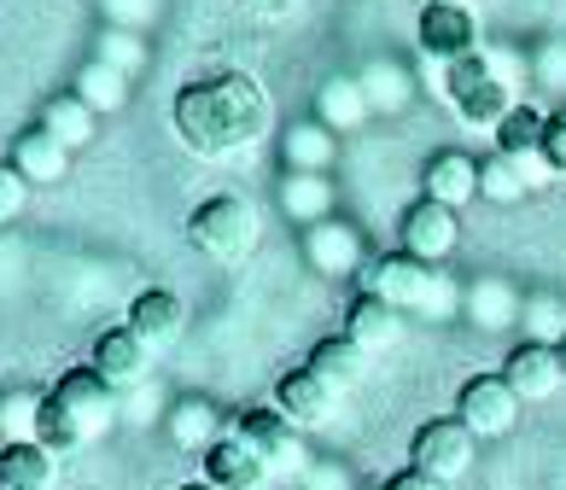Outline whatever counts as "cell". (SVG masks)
Listing matches in <instances>:
<instances>
[{"instance_id":"e0dca14e","label":"cell","mask_w":566,"mask_h":490,"mask_svg":"<svg viewBox=\"0 0 566 490\" xmlns=\"http://www.w3.org/2000/svg\"><path fill=\"white\" fill-rule=\"evenodd\" d=\"M345 333L363 351H386V345H397V338L409 333V315L397 310V304H386L380 292H356L350 304H345Z\"/></svg>"},{"instance_id":"44dd1931","label":"cell","mask_w":566,"mask_h":490,"mask_svg":"<svg viewBox=\"0 0 566 490\" xmlns=\"http://www.w3.org/2000/svg\"><path fill=\"white\" fill-rule=\"evenodd\" d=\"M310 374L322 379V386L333 392V397H345V392H356L363 386V374H368V351L356 345L350 333H333V338H322L316 351H310V362H304Z\"/></svg>"},{"instance_id":"8992f818","label":"cell","mask_w":566,"mask_h":490,"mask_svg":"<svg viewBox=\"0 0 566 490\" xmlns=\"http://www.w3.org/2000/svg\"><path fill=\"white\" fill-rule=\"evenodd\" d=\"M228 432L245 438L251 450H258V456L269 461V479H275V473H281V479H304L310 467H316V456H310L304 432H298V426H292V420L275 409V403H269V409H240Z\"/></svg>"},{"instance_id":"2e32d148","label":"cell","mask_w":566,"mask_h":490,"mask_svg":"<svg viewBox=\"0 0 566 490\" xmlns=\"http://www.w3.org/2000/svg\"><path fill=\"white\" fill-rule=\"evenodd\" d=\"M304 258L316 274H327V281H345V274L363 263V233L339 217H327L316 228H304Z\"/></svg>"},{"instance_id":"4fadbf2b","label":"cell","mask_w":566,"mask_h":490,"mask_svg":"<svg viewBox=\"0 0 566 490\" xmlns=\"http://www.w3.org/2000/svg\"><path fill=\"white\" fill-rule=\"evenodd\" d=\"M502 379L520 392V403H549L560 386H566V362H560V345H514L509 362H502Z\"/></svg>"},{"instance_id":"ffe728a7","label":"cell","mask_w":566,"mask_h":490,"mask_svg":"<svg viewBox=\"0 0 566 490\" xmlns=\"http://www.w3.org/2000/svg\"><path fill=\"white\" fill-rule=\"evenodd\" d=\"M333 403H339V397H333V392L322 386V379L304 368V362H298V368H286V374L275 379V409H281L292 426H298V432L322 426V420L333 415Z\"/></svg>"},{"instance_id":"8fae6325","label":"cell","mask_w":566,"mask_h":490,"mask_svg":"<svg viewBox=\"0 0 566 490\" xmlns=\"http://www.w3.org/2000/svg\"><path fill=\"white\" fill-rule=\"evenodd\" d=\"M543 135H549V112H537L532 100H520L514 112L496 123V135H491V140H496V153H502V158H514L520 169H526V181H532V187L555 176V169L543 164Z\"/></svg>"},{"instance_id":"7402d4cb","label":"cell","mask_w":566,"mask_h":490,"mask_svg":"<svg viewBox=\"0 0 566 490\" xmlns=\"http://www.w3.org/2000/svg\"><path fill=\"white\" fill-rule=\"evenodd\" d=\"M421 199H438V205H450V210L473 205V199H479V158H468V153H438V158H427V169H421Z\"/></svg>"},{"instance_id":"603a6c76","label":"cell","mask_w":566,"mask_h":490,"mask_svg":"<svg viewBox=\"0 0 566 490\" xmlns=\"http://www.w3.org/2000/svg\"><path fill=\"white\" fill-rule=\"evenodd\" d=\"M164 432H170L176 450L205 456L222 438V415H217V403H205V397H181V403H170V415H164Z\"/></svg>"},{"instance_id":"30bf717a","label":"cell","mask_w":566,"mask_h":490,"mask_svg":"<svg viewBox=\"0 0 566 490\" xmlns=\"http://www.w3.org/2000/svg\"><path fill=\"white\" fill-rule=\"evenodd\" d=\"M415 41L432 65H455V59L479 53V18L461 7V0H427L421 24H415Z\"/></svg>"},{"instance_id":"d4e9b609","label":"cell","mask_w":566,"mask_h":490,"mask_svg":"<svg viewBox=\"0 0 566 490\" xmlns=\"http://www.w3.org/2000/svg\"><path fill=\"white\" fill-rule=\"evenodd\" d=\"M368 94H363V82L356 76H327L322 82V94H316V123H327L333 135H350V129H363L368 123Z\"/></svg>"},{"instance_id":"cb8c5ba5","label":"cell","mask_w":566,"mask_h":490,"mask_svg":"<svg viewBox=\"0 0 566 490\" xmlns=\"http://www.w3.org/2000/svg\"><path fill=\"white\" fill-rule=\"evenodd\" d=\"M59 456L48 444H0V490H53Z\"/></svg>"},{"instance_id":"f546056e","label":"cell","mask_w":566,"mask_h":490,"mask_svg":"<svg viewBox=\"0 0 566 490\" xmlns=\"http://www.w3.org/2000/svg\"><path fill=\"white\" fill-rule=\"evenodd\" d=\"M41 397H48V392H30V386L0 392V444H35V432H41Z\"/></svg>"},{"instance_id":"d6986e66","label":"cell","mask_w":566,"mask_h":490,"mask_svg":"<svg viewBox=\"0 0 566 490\" xmlns=\"http://www.w3.org/2000/svg\"><path fill=\"white\" fill-rule=\"evenodd\" d=\"M461 315H468L473 327H485V333H509V327H520V315H526V298H520V286L485 274V281L461 286Z\"/></svg>"},{"instance_id":"f35d334b","label":"cell","mask_w":566,"mask_h":490,"mask_svg":"<svg viewBox=\"0 0 566 490\" xmlns=\"http://www.w3.org/2000/svg\"><path fill=\"white\" fill-rule=\"evenodd\" d=\"M245 18H258V24H281V18L298 12V0H234Z\"/></svg>"},{"instance_id":"8d00e7d4","label":"cell","mask_w":566,"mask_h":490,"mask_svg":"<svg viewBox=\"0 0 566 490\" xmlns=\"http://www.w3.org/2000/svg\"><path fill=\"white\" fill-rule=\"evenodd\" d=\"M298 490H356V484H350V467H345V461L316 456V467L298 479Z\"/></svg>"},{"instance_id":"d590c367","label":"cell","mask_w":566,"mask_h":490,"mask_svg":"<svg viewBox=\"0 0 566 490\" xmlns=\"http://www.w3.org/2000/svg\"><path fill=\"white\" fill-rule=\"evenodd\" d=\"M532 76H537V88L566 94V41H549V48L532 59Z\"/></svg>"},{"instance_id":"e575fe53","label":"cell","mask_w":566,"mask_h":490,"mask_svg":"<svg viewBox=\"0 0 566 490\" xmlns=\"http://www.w3.org/2000/svg\"><path fill=\"white\" fill-rule=\"evenodd\" d=\"M24 205H30V181L18 176L12 164H0V228H12L24 217Z\"/></svg>"},{"instance_id":"9c48e42d","label":"cell","mask_w":566,"mask_h":490,"mask_svg":"<svg viewBox=\"0 0 566 490\" xmlns=\"http://www.w3.org/2000/svg\"><path fill=\"white\" fill-rule=\"evenodd\" d=\"M455 246H461V210H450V205L415 199L403 217H397V251H409V258L444 269Z\"/></svg>"},{"instance_id":"4dcf8cb0","label":"cell","mask_w":566,"mask_h":490,"mask_svg":"<svg viewBox=\"0 0 566 490\" xmlns=\"http://www.w3.org/2000/svg\"><path fill=\"white\" fill-rule=\"evenodd\" d=\"M532 194V181H526V169H520L514 158H479V199H491V205H520Z\"/></svg>"},{"instance_id":"4316f807","label":"cell","mask_w":566,"mask_h":490,"mask_svg":"<svg viewBox=\"0 0 566 490\" xmlns=\"http://www.w3.org/2000/svg\"><path fill=\"white\" fill-rule=\"evenodd\" d=\"M71 94H76L82 105H88L94 117H106V112H123V100H129V76H123V71H112L106 59H88V65L76 71Z\"/></svg>"},{"instance_id":"f1b7e54d","label":"cell","mask_w":566,"mask_h":490,"mask_svg":"<svg viewBox=\"0 0 566 490\" xmlns=\"http://www.w3.org/2000/svg\"><path fill=\"white\" fill-rule=\"evenodd\" d=\"M35 123H41V129H48L53 140H65L71 153H76V146H88L94 129H99V117H94L76 94H53L48 105H41V117H35Z\"/></svg>"},{"instance_id":"5b68a950","label":"cell","mask_w":566,"mask_h":490,"mask_svg":"<svg viewBox=\"0 0 566 490\" xmlns=\"http://www.w3.org/2000/svg\"><path fill=\"white\" fill-rule=\"evenodd\" d=\"M187 240H193V251H199V258H211V263H240L245 251L263 240V217H258V205H245L234 194H217V199L193 205V217H187Z\"/></svg>"},{"instance_id":"83f0119b","label":"cell","mask_w":566,"mask_h":490,"mask_svg":"<svg viewBox=\"0 0 566 490\" xmlns=\"http://www.w3.org/2000/svg\"><path fill=\"white\" fill-rule=\"evenodd\" d=\"M281 210L298 228H316L333 217V181L327 176H292L286 169V181H281Z\"/></svg>"},{"instance_id":"ac0fdd59","label":"cell","mask_w":566,"mask_h":490,"mask_svg":"<svg viewBox=\"0 0 566 490\" xmlns=\"http://www.w3.org/2000/svg\"><path fill=\"white\" fill-rule=\"evenodd\" d=\"M7 164H12L30 187H53V181H65V169H71V146L53 140L48 129H41V123H30V129H18Z\"/></svg>"},{"instance_id":"ba28073f","label":"cell","mask_w":566,"mask_h":490,"mask_svg":"<svg viewBox=\"0 0 566 490\" xmlns=\"http://www.w3.org/2000/svg\"><path fill=\"white\" fill-rule=\"evenodd\" d=\"M520 392L496 374H473V379H461V397H455V420L468 426L473 438H509L514 426H520Z\"/></svg>"},{"instance_id":"7c38bea8","label":"cell","mask_w":566,"mask_h":490,"mask_svg":"<svg viewBox=\"0 0 566 490\" xmlns=\"http://www.w3.org/2000/svg\"><path fill=\"white\" fill-rule=\"evenodd\" d=\"M88 368L106 379V386L123 397V392H140L146 386V368H153V351L135 338V327L123 322V327H106L94 338V356H88Z\"/></svg>"},{"instance_id":"484cf974","label":"cell","mask_w":566,"mask_h":490,"mask_svg":"<svg viewBox=\"0 0 566 490\" xmlns=\"http://www.w3.org/2000/svg\"><path fill=\"white\" fill-rule=\"evenodd\" d=\"M333 140H339V135H333L327 123H316V117H310V123H292L286 146H281L286 169H292V176H327L333 158H339V146H333Z\"/></svg>"},{"instance_id":"9a60e30c","label":"cell","mask_w":566,"mask_h":490,"mask_svg":"<svg viewBox=\"0 0 566 490\" xmlns=\"http://www.w3.org/2000/svg\"><path fill=\"white\" fill-rule=\"evenodd\" d=\"M199 467H205V484H217V490H258L269 479V461L234 432H222L211 450L199 456Z\"/></svg>"},{"instance_id":"60d3db41","label":"cell","mask_w":566,"mask_h":490,"mask_svg":"<svg viewBox=\"0 0 566 490\" xmlns=\"http://www.w3.org/2000/svg\"><path fill=\"white\" fill-rule=\"evenodd\" d=\"M176 490H217V484H205V479H193V484H176Z\"/></svg>"},{"instance_id":"52a82bcc","label":"cell","mask_w":566,"mask_h":490,"mask_svg":"<svg viewBox=\"0 0 566 490\" xmlns=\"http://www.w3.org/2000/svg\"><path fill=\"white\" fill-rule=\"evenodd\" d=\"M473 456H479V438L455 415H432L409 444V467L438 484H455L461 473H473Z\"/></svg>"},{"instance_id":"6da1fadb","label":"cell","mask_w":566,"mask_h":490,"mask_svg":"<svg viewBox=\"0 0 566 490\" xmlns=\"http://www.w3.org/2000/svg\"><path fill=\"white\" fill-rule=\"evenodd\" d=\"M269 117H275V105H269L263 82L245 71H217V76L187 82V88H176V105H170L176 135L199 158H234L240 146L263 140Z\"/></svg>"},{"instance_id":"836d02e7","label":"cell","mask_w":566,"mask_h":490,"mask_svg":"<svg viewBox=\"0 0 566 490\" xmlns=\"http://www.w3.org/2000/svg\"><path fill=\"white\" fill-rule=\"evenodd\" d=\"M99 59H106L112 71H123V76H135V71L146 65L140 41H135L129 30H106V35H99Z\"/></svg>"},{"instance_id":"74e56055","label":"cell","mask_w":566,"mask_h":490,"mask_svg":"<svg viewBox=\"0 0 566 490\" xmlns=\"http://www.w3.org/2000/svg\"><path fill=\"white\" fill-rule=\"evenodd\" d=\"M543 164H549L555 176H566V105H560V112H549V135H543Z\"/></svg>"},{"instance_id":"277c9868","label":"cell","mask_w":566,"mask_h":490,"mask_svg":"<svg viewBox=\"0 0 566 490\" xmlns=\"http://www.w3.org/2000/svg\"><path fill=\"white\" fill-rule=\"evenodd\" d=\"M438 88H444V100L455 105V117L468 123V129H491V135L520 105V94L496 76L491 53H468V59H455V65H438Z\"/></svg>"},{"instance_id":"7a4b0ae2","label":"cell","mask_w":566,"mask_h":490,"mask_svg":"<svg viewBox=\"0 0 566 490\" xmlns=\"http://www.w3.org/2000/svg\"><path fill=\"white\" fill-rule=\"evenodd\" d=\"M112 420H117V392L88 368V362H82V368L59 374L48 386V397H41V432H35V444H48L53 456H71V450H82V444L106 438Z\"/></svg>"},{"instance_id":"5bb4252c","label":"cell","mask_w":566,"mask_h":490,"mask_svg":"<svg viewBox=\"0 0 566 490\" xmlns=\"http://www.w3.org/2000/svg\"><path fill=\"white\" fill-rule=\"evenodd\" d=\"M129 327L146 351H170L176 338L187 333V304L170 292V286H146L135 292V304H129Z\"/></svg>"},{"instance_id":"3957f363","label":"cell","mask_w":566,"mask_h":490,"mask_svg":"<svg viewBox=\"0 0 566 490\" xmlns=\"http://www.w3.org/2000/svg\"><path fill=\"white\" fill-rule=\"evenodd\" d=\"M363 292H380L386 304H397L403 315H421V322H450V315H461V286L438 263H421L409 251H391V258L374 263Z\"/></svg>"},{"instance_id":"d6a6232c","label":"cell","mask_w":566,"mask_h":490,"mask_svg":"<svg viewBox=\"0 0 566 490\" xmlns=\"http://www.w3.org/2000/svg\"><path fill=\"white\" fill-rule=\"evenodd\" d=\"M520 327H526L537 345H560V338H566V304H560V298H526Z\"/></svg>"},{"instance_id":"b9f144b4","label":"cell","mask_w":566,"mask_h":490,"mask_svg":"<svg viewBox=\"0 0 566 490\" xmlns=\"http://www.w3.org/2000/svg\"><path fill=\"white\" fill-rule=\"evenodd\" d=\"M560 362H566V338H560Z\"/></svg>"},{"instance_id":"ab89813d","label":"cell","mask_w":566,"mask_h":490,"mask_svg":"<svg viewBox=\"0 0 566 490\" xmlns=\"http://www.w3.org/2000/svg\"><path fill=\"white\" fill-rule=\"evenodd\" d=\"M380 490H450V484H438V479H427V473H415V467H403V473H391Z\"/></svg>"},{"instance_id":"1f68e13d","label":"cell","mask_w":566,"mask_h":490,"mask_svg":"<svg viewBox=\"0 0 566 490\" xmlns=\"http://www.w3.org/2000/svg\"><path fill=\"white\" fill-rule=\"evenodd\" d=\"M356 82H363V94H368V105H374V112H403V105H409V94H415L409 71L386 65V59H380V65H368V71L356 76Z\"/></svg>"}]
</instances>
